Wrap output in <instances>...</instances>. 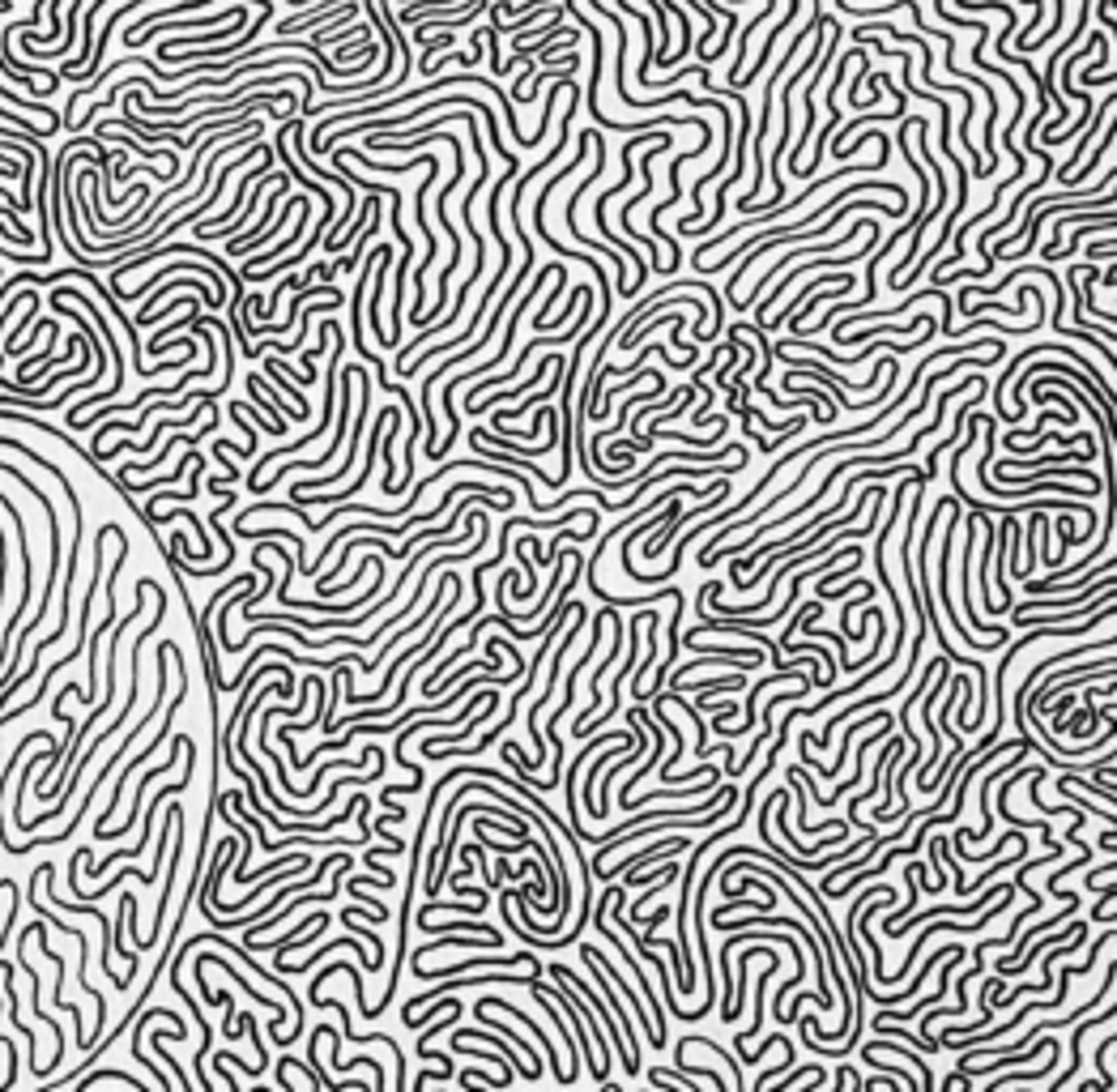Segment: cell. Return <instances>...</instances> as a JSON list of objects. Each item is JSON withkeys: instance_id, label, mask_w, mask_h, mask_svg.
<instances>
[{"instance_id": "obj_1", "label": "cell", "mask_w": 1117, "mask_h": 1092, "mask_svg": "<svg viewBox=\"0 0 1117 1092\" xmlns=\"http://www.w3.org/2000/svg\"><path fill=\"white\" fill-rule=\"evenodd\" d=\"M478 1003H487V1007H503V1016L521 1020V1025H525L529 1032H537V1041H542V1054H546V1063H550V1071H555V1079H559V1084H572V1075H568V1067H563L559 1050H555V1046H550V1041L542 1037V1025H537V1020H529V1016L521 1012V1007H516V1003H508V999H478Z\"/></svg>"}, {"instance_id": "obj_2", "label": "cell", "mask_w": 1117, "mask_h": 1092, "mask_svg": "<svg viewBox=\"0 0 1117 1092\" xmlns=\"http://www.w3.org/2000/svg\"><path fill=\"white\" fill-rule=\"evenodd\" d=\"M196 943H222V947H231V939H218V935H196V939H184L180 956H175V969H171V978H180V973H184V960H188V956H193V952H196ZM231 956H239V960H243V965H248L252 973H261V978H269V982H274V985H281V990H290V985H286V982H281V973H265V969H261V965H256V960H252L248 952H231Z\"/></svg>"}, {"instance_id": "obj_3", "label": "cell", "mask_w": 1117, "mask_h": 1092, "mask_svg": "<svg viewBox=\"0 0 1117 1092\" xmlns=\"http://www.w3.org/2000/svg\"><path fill=\"white\" fill-rule=\"evenodd\" d=\"M678 619H683V593H674V615H669V662L657 666V691L669 683V666H674L678 649H683V636H678ZM657 691H653V696H657Z\"/></svg>"}, {"instance_id": "obj_4", "label": "cell", "mask_w": 1117, "mask_h": 1092, "mask_svg": "<svg viewBox=\"0 0 1117 1092\" xmlns=\"http://www.w3.org/2000/svg\"><path fill=\"white\" fill-rule=\"evenodd\" d=\"M342 922H346V931H350V935H355V939H363V943H367V947H371V973H375V969H380V965H384V939H375L371 931H363V926H359L355 918H350V913H346V909H342Z\"/></svg>"}, {"instance_id": "obj_5", "label": "cell", "mask_w": 1117, "mask_h": 1092, "mask_svg": "<svg viewBox=\"0 0 1117 1092\" xmlns=\"http://www.w3.org/2000/svg\"><path fill=\"white\" fill-rule=\"evenodd\" d=\"M1113 1032L1109 1037H1100V1046H1096V1079H1100V1092H1113V1084H1117V1075L1109 1071V1050H1113Z\"/></svg>"}, {"instance_id": "obj_6", "label": "cell", "mask_w": 1117, "mask_h": 1092, "mask_svg": "<svg viewBox=\"0 0 1117 1092\" xmlns=\"http://www.w3.org/2000/svg\"><path fill=\"white\" fill-rule=\"evenodd\" d=\"M563 368H568V359H563V363H555V371H559V375H555V380H550V389H546V393H537V402H546V397H555V389L563 384ZM529 406H534V402H521L516 410H499V415H495V427H503V422H508V418H516V415H521V410H529Z\"/></svg>"}, {"instance_id": "obj_7", "label": "cell", "mask_w": 1117, "mask_h": 1092, "mask_svg": "<svg viewBox=\"0 0 1117 1092\" xmlns=\"http://www.w3.org/2000/svg\"><path fill=\"white\" fill-rule=\"evenodd\" d=\"M1088 261H1117V240H1100V243H1088Z\"/></svg>"}, {"instance_id": "obj_8", "label": "cell", "mask_w": 1117, "mask_h": 1092, "mask_svg": "<svg viewBox=\"0 0 1117 1092\" xmlns=\"http://www.w3.org/2000/svg\"><path fill=\"white\" fill-rule=\"evenodd\" d=\"M1100 850H1104V853H1117V837H1113V828H1104V832H1100Z\"/></svg>"}, {"instance_id": "obj_9", "label": "cell", "mask_w": 1117, "mask_h": 1092, "mask_svg": "<svg viewBox=\"0 0 1117 1092\" xmlns=\"http://www.w3.org/2000/svg\"><path fill=\"white\" fill-rule=\"evenodd\" d=\"M1100 282H1104L1109 290H1117V261H1113L1109 269H1100Z\"/></svg>"}]
</instances>
